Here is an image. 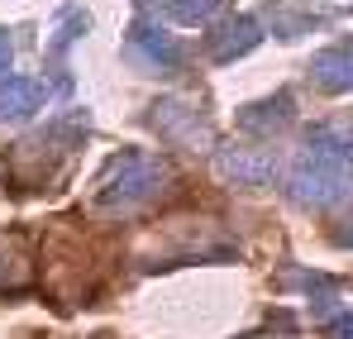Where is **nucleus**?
Here are the masks:
<instances>
[{
  "instance_id": "obj_1",
  "label": "nucleus",
  "mask_w": 353,
  "mask_h": 339,
  "mask_svg": "<svg viewBox=\"0 0 353 339\" xmlns=\"http://www.w3.org/2000/svg\"><path fill=\"white\" fill-rule=\"evenodd\" d=\"M353 191V129H310L292 168V196L305 206H334Z\"/></svg>"
},
{
  "instance_id": "obj_2",
  "label": "nucleus",
  "mask_w": 353,
  "mask_h": 339,
  "mask_svg": "<svg viewBox=\"0 0 353 339\" xmlns=\"http://www.w3.org/2000/svg\"><path fill=\"white\" fill-rule=\"evenodd\" d=\"M168 182V168L153 158V153H115L110 168L101 172V186H96V206H139L148 201L158 186Z\"/></svg>"
},
{
  "instance_id": "obj_3",
  "label": "nucleus",
  "mask_w": 353,
  "mask_h": 339,
  "mask_svg": "<svg viewBox=\"0 0 353 339\" xmlns=\"http://www.w3.org/2000/svg\"><path fill=\"white\" fill-rule=\"evenodd\" d=\"M129 53L139 57L143 72H176L181 67V43H176L168 29L148 24V19L129 24Z\"/></svg>"
},
{
  "instance_id": "obj_4",
  "label": "nucleus",
  "mask_w": 353,
  "mask_h": 339,
  "mask_svg": "<svg viewBox=\"0 0 353 339\" xmlns=\"http://www.w3.org/2000/svg\"><path fill=\"white\" fill-rule=\"evenodd\" d=\"M258 39H263L258 19H248V14H234V19H225L220 29H210L205 57H210V62H234V57L253 53V48H258Z\"/></svg>"
},
{
  "instance_id": "obj_5",
  "label": "nucleus",
  "mask_w": 353,
  "mask_h": 339,
  "mask_svg": "<svg viewBox=\"0 0 353 339\" xmlns=\"http://www.w3.org/2000/svg\"><path fill=\"white\" fill-rule=\"evenodd\" d=\"M139 10H143V14H163L168 24L191 29V24L215 19V14L225 10V0H139Z\"/></svg>"
},
{
  "instance_id": "obj_6",
  "label": "nucleus",
  "mask_w": 353,
  "mask_h": 339,
  "mask_svg": "<svg viewBox=\"0 0 353 339\" xmlns=\"http://www.w3.org/2000/svg\"><path fill=\"white\" fill-rule=\"evenodd\" d=\"M43 101V86L34 77H5L0 81V119H29Z\"/></svg>"
},
{
  "instance_id": "obj_7",
  "label": "nucleus",
  "mask_w": 353,
  "mask_h": 339,
  "mask_svg": "<svg viewBox=\"0 0 353 339\" xmlns=\"http://www.w3.org/2000/svg\"><path fill=\"white\" fill-rule=\"evenodd\" d=\"M315 67V81L325 91H353V43H334L310 62Z\"/></svg>"
},
{
  "instance_id": "obj_8",
  "label": "nucleus",
  "mask_w": 353,
  "mask_h": 339,
  "mask_svg": "<svg viewBox=\"0 0 353 339\" xmlns=\"http://www.w3.org/2000/svg\"><path fill=\"white\" fill-rule=\"evenodd\" d=\"M220 172L234 182H272V158L248 153V148H230V153H220Z\"/></svg>"
},
{
  "instance_id": "obj_9",
  "label": "nucleus",
  "mask_w": 353,
  "mask_h": 339,
  "mask_svg": "<svg viewBox=\"0 0 353 339\" xmlns=\"http://www.w3.org/2000/svg\"><path fill=\"white\" fill-rule=\"evenodd\" d=\"M29 282V258H24V244L14 234H0V291Z\"/></svg>"
},
{
  "instance_id": "obj_10",
  "label": "nucleus",
  "mask_w": 353,
  "mask_h": 339,
  "mask_svg": "<svg viewBox=\"0 0 353 339\" xmlns=\"http://www.w3.org/2000/svg\"><path fill=\"white\" fill-rule=\"evenodd\" d=\"M163 110L153 115V124L163 129V134H172V139H196V129H201V115L186 110V101H158Z\"/></svg>"
},
{
  "instance_id": "obj_11",
  "label": "nucleus",
  "mask_w": 353,
  "mask_h": 339,
  "mask_svg": "<svg viewBox=\"0 0 353 339\" xmlns=\"http://www.w3.org/2000/svg\"><path fill=\"white\" fill-rule=\"evenodd\" d=\"M268 10H272V19H277V24H287V29H282L287 39L305 34V24H315V10H301V5H292V0H272Z\"/></svg>"
},
{
  "instance_id": "obj_12",
  "label": "nucleus",
  "mask_w": 353,
  "mask_h": 339,
  "mask_svg": "<svg viewBox=\"0 0 353 339\" xmlns=\"http://www.w3.org/2000/svg\"><path fill=\"white\" fill-rule=\"evenodd\" d=\"M263 106H268V110H243L239 115V124H248V129H268V124H272V119H287V106H292V101H287V96H282V101H263Z\"/></svg>"
},
{
  "instance_id": "obj_13",
  "label": "nucleus",
  "mask_w": 353,
  "mask_h": 339,
  "mask_svg": "<svg viewBox=\"0 0 353 339\" xmlns=\"http://www.w3.org/2000/svg\"><path fill=\"white\" fill-rule=\"evenodd\" d=\"M10 57H14V43H10V34H5V29H0V72H5V67H10Z\"/></svg>"
}]
</instances>
